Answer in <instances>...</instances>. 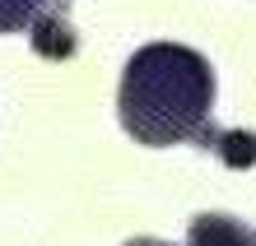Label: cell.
Masks as SVG:
<instances>
[{
    "label": "cell",
    "instance_id": "277c9868",
    "mask_svg": "<svg viewBox=\"0 0 256 246\" xmlns=\"http://www.w3.org/2000/svg\"><path fill=\"white\" fill-rule=\"evenodd\" d=\"M66 0H0V33H19L47 9H61Z\"/></svg>",
    "mask_w": 256,
    "mask_h": 246
},
{
    "label": "cell",
    "instance_id": "6da1fadb",
    "mask_svg": "<svg viewBox=\"0 0 256 246\" xmlns=\"http://www.w3.org/2000/svg\"><path fill=\"white\" fill-rule=\"evenodd\" d=\"M116 107H122V126L126 135H135V144L168 149L210 140V116H214L210 60L177 42L140 47L126 60Z\"/></svg>",
    "mask_w": 256,
    "mask_h": 246
},
{
    "label": "cell",
    "instance_id": "5b68a950",
    "mask_svg": "<svg viewBox=\"0 0 256 246\" xmlns=\"http://www.w3.org/2000/svg\"><path fill=\"white\" fill-rule=\"evenodd\" d=\"M214 153L228 167H252L256 163V135L252 130H224V135H214Z\"/></svg>",
    "mask_w": 256,
    "mask_h": 246
},
{
    "label": "cell",
    "instance_id": "3957f363",
    "mask_svg": "<svg viewBox=\"0 0 256 246\" xmlns=\"http://www.w3.org/2000/svg\"><path fill=\"white\" fill-rule=\"evenodd\" d=\"M28 42H33V51L47 56V60H70L74 56V28L66 19V5L38 14V19L28 23Z\"/></svg>",
    "mask_w": 256,
    "mask_h": 246
},
{
    "label": "cell",
    "instance_id": "8992f818",
    "mask_svg": "<svg viewBox=\"0 0 256 246\" xmlns=\"http://www.w3.org/2000/svg\"><path fill=\"white\" fill-rule=\"evenodd\" d=\"M122 246H172V242H158V237H135V242H122Z\"/></svg>",
    "mask_w": 256,
    "mask_h": 246
},
{
    "label": "cell",
    "instance_id": "7a4b0ae2",
    "mask_svg": "<svg viewBox=\"0 0 256 246\" xmlns=\"http://www.w3.org/2000/svg\"><path fill=\"white\" fill-rule=\"evenodd\" d=\"M186 246H256V233L233 214H196L186 228Z\"/></svg>",
    "mask_w": 256,
    "mask_h": 246
}]
</instances>
